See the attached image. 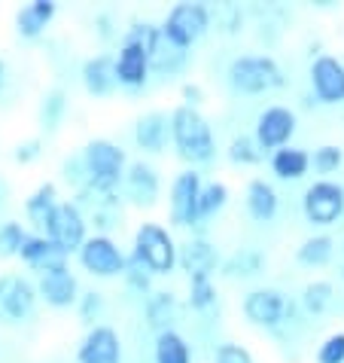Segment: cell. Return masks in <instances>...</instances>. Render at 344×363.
I'll return each instance as SVG.
<instances>
[{
    "mask_svg": "<svg viewBox=\"0 0 344 363\" xmlns=\"http://www.w3.org/2000/svg\"><path fill=\"white\" fill-rule=\"evenodd\" d=\"M241 311L244 318L250 320L253 327H262V330H277L280 324L289 320V311H292V302L280 294L277 287H253L250 294L241 302Z\"/></svg>",
    "mask_w": 344,
    "mask_h": 363,
    "instance_id": "obj_7",
    "label": "cell"
},
{
    "mask_svg": "<svg viewBox=\"0 0 344 363\" xmlns=\"http://www.w3.org/2000/svg\"><path fill=\"white\" fill-rule=\"evenodd\" d=\"M341 278H344V269H341Z\"/></svg>",
    "mask_w": 344,
    "mask_h": 363,
    "instance_id": "obj_46",
    "label": "cell"
},
{
    "mask_svg": "<svg viewBox=\"0 0 344 363\" xmlns=\"http://www.w3.org/2000/svg\"><path fill=\"white\" fill-rule=\"evenodd\" d=\"M226 205H229V186L222 184V180H210V184H205L201 193H198V223L219 214Z\"/></svg>",
    "mask_w": 344,
    "mask_h": 363,
    "instance_id": "obj_31",
    "label": "cell"
},
{
    "mask_svg": "<svg viewBox=\"0 0 344 363\" xmlns=\"http://www.w3.org/2000/svg\"><path fill=\"white\" fill-rule=\"evenodd\" d=\"M217 306V287H214V278H205V275H195L189 278V308L192 311H207Z\"/></svg>",
    "mask_w": 344,
    "mask_h": 363,
    "instance_id": "obj_34",
    "label": "cell"
},
{
    "mask_svg": "<svg viewBox=\"0 0 344 363\" xmlns=\"http://www.w3.org/2000/svg\"><path fill=\"white\" fill-rule=\"evenodd\" d=\"M226 156H229V162H231V165L247 168V165H259L265 153L259 150V144L253 140V135H238V138H231V144H229V150H226Z\"/></svg>",
    "mask_w": 344,
    "mask_h": 363,
    "instance_id": "obj_33",
    "label": "cell"
},
{
    "mask_svg": "<svg viewBox=\"0 0 344 363\" xmlns=\"http://www.w3.org/2000/svg\"><path fill=\"white\" fill-rule=\"evenodd\" d=\"M226 79H229V89L238 95H265L287 86V74L277 65V58L259 55V52L231 58L226 67Z\"/></svg>",
    "mask_w": 344,
    "mask_h": 363,
    "instance_id": "obj_3",
    "label": "cell"
},
{
    "mask_svg": "<svg viewBox=\"0 0 344 363\" xmlns=\"http://www.w3.org/2000/svg\"><path fill=\"white\" fill-rule=\"evenodd\" d=\"M205 186V180L195 168H186L180 171L171 184V193H168V217L171 223L180 226V229H189L198 223V193Z\"/></svg>",
    "mask_w": 344,
    "mask_h": 363,
    "instance_id": "obj_10",
    "label": "cell"
},
{
    "mask_svg": "<svg viewBox=\"0 0 344 363\" xmlns=\"http://www.w3.org/2000/svg\"><path fill=\"white\" fill-rule=\"evenodd\" d=\"M64 113H67L64 89H49V92L43 95V104H40V125H43L46 132H55V128L62 125Z\"/></svg>",
    "mask_w": 344,
    "mask_h": 363,
    "instance_id": "obj_32",
    "label": "cell"
},
{
    "mask_svg": "<svg viewBox=\"0 0 344 363\" xmlns=\"http://www.w3.org/2000/svg\"><path fill=\"white\" fill-rule=\"evenodd\" d=\"M262 269H265V254L256 247H241L219 263V272L226 278H256L262 275Z\"/></svg>",
    "mask_w": 344,
    "mask_h": 363,
    "instance_id": "obj_28",
    "label": "cell"
},
{
    "mask_svg": "<svg viewBox=\"0 0 344 363\" xmlns=\"http://www.w3.org/2000/svg\"><path fill=\"white\" fill-rule=\"evenodd\" d=\"M131 257H134L149 275H171V272L177 269V241L168 226L147 220V223H140L134 232Z\"/></svg>",
    "mask_w": 344,
    "mask_h": 363,
    "instance_id": "obj_4",
    "label": "cell"
},
{
    "mask_svg": "<svg viewBox=\"0 0 344 363\" xmlns=\"http://www.w3.org/2000/svg\"><path fill=\"white\" fill-rule=\"evenodd\" d=\"M46 238L52 241L62 254H67V257L76 254V250L83 247V241L88 238L86 214L74 205V201H58L55 217H52V223H49V229H46Z\"/></svg>",
    "mask_w": 344,
    "mask_h": 363,
    "instance_id": "obj_11",
    "label": "cell"
},
{
    "mask_svg": "<svg viewBox=\"0 0 344 363\" xmlns=\"http://www.w3.org/2000/svg\"><path fill=\"white\" fill-rule=\"evenodd\" d=\"M317 363H344V333H332L317 348Z\"/></svg>",
    "mask_w": 344,
    "mask_h": 363,
    "instance_id": "obj_41",
    "label": "cell"
},
{
    "mask_svg": "<svg viewBox=\"0 0 344 363\" xmlns=\"http://www.w3.org/2000/svg\"><path fill=\"white\" fill-rule=\"evenodd\" d=\"M302 214L311 226H332L344 217V186L336 180H314L302 196Z\"/></svg>",
    "mask_w": 344,
    "mask_h": 363,
    "instance_id": "obj_6",
    "label": "cell"
},
{
    "mask_svg": "<svg viewBox=\"0 0 344 363\" xmlns=\"http://www.w3.org/2000/svg\"><path fill=\"white\" fill-rule=\"evenodd\" d=\"M25 226L16 223V220H9V223L0 226V259H13L18 257V247H22L25 241Z\"/></svg>",
    "mask_w": 344,
    "mask_h": 363,
    "instance_id": "obj_38",
    "label": "cell"
},
{
    "mask_svg": "<svg viewBox=\"0 0 344 363\" xmlns=\"http://www.w3.org/2000/svg\"><path fill=\"white\" fill-rule=\"evenodd\" d=\"M37 299H43L46 306H52V308L76 306V299H79V281H76V275L67 266L40 275V281H37Z\"/></svg>",
    "mask_w": 344,
    "mask_h": 363,
    "instance_id": "obj_16",
    "label": "cell"
},
{
    "mask_svg": "<svg viewBox=\"0 0 344 363\" xmlns=\"http://www.w3.org/2000/svg\"><path fill=\"white\" fill-rule=\"evenodd\" d=\"M214 363H256L250 354V348H244L241 342H219L214 351Z\"/></svg>",
    "mask_w": 344,
    "mask_h": 363,
    "instance_id": "obj_40",
    "label": "cell"
},
{
    "mask_svg": "<svg viewBox=\"0 0 344 363\" xmlns=\"http://www.w3.org/2000/svg\"><path fill=\"white\" fill-rule=\"evenodd\" d=\"M311 92L320 104H344V62L336 55H317L308 67Z\"/></svg>",
    "mask_w": 344,
    "mask_h": 363,
    "instance_id": "obj_13",
    "label": "cell"
},
{
    "mask_svg": "<svg viewBox=\"0 0 344 363\" xmlns=\"http://www.w3.org/2000/svg\"><path fill=\"white\" fill-rule=\"evenodd\" d=\"M18 257H22V263H28L34 272H40V275L67 266V254H62V250H58L46 235H37V232L34 235L31 232L25 235L22 247H18Z\"/></svg>",
    "mask_w": 344,
    "mask_h": 363,
    "instance_id": "obj_19",
    "label": "cell"
},
{
    "mask_svg": "<svg viewBox=\"0 0 344 363\" xmlns=\"http://www.w3.org/2000/svg\"><path fill=\"white\" fill-rule=\"evenodd\" d=\"M122 278L128 281V287H131V290H137V294H149V290H153V275H149V272L140 266L134 257H128V259H125Z\"/></svg>",
    "mask_w": 344,
    "mask_h": 363,
    "instance_id": "obj_39",
    "label": "cell"
},
{
    "mask_svg": "<svg viewBox=\"0 0 344 363\" xmlns=\"http://www.w3.org/2000/svg\"><path fill=\"white\" fill-rule=\"evenodd\" d=\"M55 208H58V186L55 184H40L31 196L25 199V217L28 223L37 229V235H46L49 223L55 217Z\"/></svg>",
    "mask_w": 344,
    "mask_h": 363,
    "instance_id": "obj_22",
    "label": "cell"
},
{
    "mask_svg": "<svg viewBox=\"0 0 344 363\" xmlns=\"http://www.w3.org/2000/svg\"><path fill=\"white\" fill-rule=\"evenodd\" d=\"M122 186H125V196L134 201V205H156L159 193H161V180H159V171L149 165V162H131L125 168V177H122Z\"/></svg>",
    "mask_w": 344,
    "mask_h": 363,
    "instance_id": "obj_18",
    "label": "cell"
},
{
    "mask_svg": "<svg viewBox=\"0 0 344 363\" xmlns=\"http://www.w3.org/2000/svg\"><path fill=\"white\" fill-rule=\"evenodd\" d=\"M344 165V150L338 144H323L314 150L311 156V168L317 171V174H332V171H338Z\"/></svg>",
    "mask_w": 344,
    "mask_h": 363,
    "instance_id": "obj_37",
    "label": "cell"
},
{
    "mask_svg": "<svg viewBox=\"0 0 344 363\" xmlns=\"http://www.w3.org/2000/svg\"><path fill=\"white\" fill-rule=\"evenodd\" d=\"M180 95H183V104H186V107H195V110H198V104L205 101V89H201L198 83H183Z\"/></svg>",
    "mask_w": 344,
    "mask_h": 363,
    "instance_id": "obj_44",
    "label": "cell"
},
{
    "mask_svg": "<svg viewBox=\"0 0 344 363\" xmlns=\"http://www.w3.org/2000/svg\"><path fill=\"white\" fill-rule=\"evenodd\" d=\"M210 18H214V13H210L207 4H189V0H183V4H174L168 9L165 22L159 25V34L168 46L186 52L189 46H195L207 34Z\"/></svg>",
    "mask_w": 344,
    "mask_h": 363,
    "instance_id": "obj_5",
    "label": "cell"
},
{
    "mask_svg": "<svg viewBox=\"0 0 344 363\" xmlns=\"http://www.w3.org/2000/svg\"><path fill=\"white\" fill-rule=\"evenodd\" d=\"M244 205H247V214L256 220V223H271L280 211V196L277 189L262 177H253L247 184V193H244Z\"/></svg>",
    "mask_w": 344,
    "mask_h": 363,
    "instance_id": "obj_21",
    "label": "cell"
},
{
    "mask_svg": "<svg viewBox=\"0 0 344 363\" xmlns=\"http://www.w3.org/2000/svg\"><path fill=\"white\" fill-rule=\"evenodd\" d=\"M168 123H171V144H174L177 156L183 162H189L192 168L214 162L217 138H214V128H210V119L201 110L180 104L168 113Z\"/></svg>",
    "mask_w": 344,
    "mask_h": 363,
    "instance_id": "obj_1",
    "label": "cell"
},
{
    "mask_svg": "<svg viewBox=\"0 0 344 363\" xmlns=\"http://www.w3.org/2000/svg\"><path fill=\"white\" fill-rule=\"evenodd\" d=\"M332 257H336V238L326 235V232H317V235L305 238V241H302V245L296 247L299 266H308V269L326 266Z\"/></svg>",
    "mask_w": 344,
    "mask_h": 363,
    "instance_id": "obj_29",
    "label": "cell"
},
{
    "mask_svg": "<svg viewBox=\"0 0 344 363\" xmlns=\"http://www.w3.org/2000/svg\"><path fill=\"white\" fill-rule=\"evenodd\" d=\"M219 263H222L219 250L210 245L207 238H189L183 245H177V266L183 269L189 278H195V275L214 278Z\"/></svg>",
    "mask_w": 344,
    "mask_h": 363,
    "instance_id": "obj_15",
    "label": "cell"
},
{
    "mask_svg": "<svg viewBox=\"0 0 344 363\" xmlns=\"http://www.w3.org/2000/svg\"><path fill=\"white\" fill-rule=\"evenodd\" d=\"M101 308H104V299H101V294H95V290H88V294H79L76 311H79V318H83L86 324H92V320L101 315Z\"/></svg>",
    "mask_w": 344,
    "mask_h": 363,
    "instance_id": "obj_42",
    "label": "cell"
},
{
    "mask_svg": "<svg viewBox=\"0 0 344 363\" xmlns=\"http://www.w3.org/2000/svg\"><path fill=\"white\" fill-rule=\"evenodd\" d=\"M58 4L55 0H31L16 13V31L25 40H37L49 28V22L55 18Z\"/></svg>",
    "mask_w": 344,
    "mask_h": 363,
    "instance_id": "obj_23",
    "label": "cell"
},
{
    "mask_svg": "<svg viewBox=\"0 0 344 363\" xmlns=\"http://www.w3.org/2000/svg\"><path fill=\"white\" fill-rule=\"evenodd\" d=\"M299 128V116L296 110L283 107V104H271L256 116V125H253V140L259 144L262 153H275L280 147H289L292 135Z\"/></svg>",
    "mask_w": 344,
    "mask_h": 363,
    "instance_id": "obj_9",
    "label": "cell"
},
{
    "mask_svg": "<svg viewBox=\"0 0 344 363\" xmlns=\"http://www.w3.org/2000/svg\"><path fill=\"white\" fill-rule=\"evenodd\" d=\"M153 360L156 363H192V345L186 342L183 333L161 330V333H156Z\"/></svg>",
    "mask_w": 344,
    "mask_h": 363,
    "instance_id": "obj_27",
    "label": "cell"
},
{
    "mask_svg": "<svg viewBox=\"0 0 344 363\" xmlns=\"http://www.w3.org/2000/svg\"><path fill=\"white\" fill-rule=\"evenodd\" d=\"M76 363H122V339L107 324H95L76 348Z\"/></svg>",
    "mask_w": 344,
    "mask_h": 363,
    "instance_id": "obj_14",
    "label": "cell"
},
{
    "mask_svg": "<svg viewBox=\"0 0 344 363\" xmlns=\"http://www.w3.org/2000/svg\"><path fill=\"white\" fill-rule=\"evenodd\" d=\"M113 74H116V86L125 89H144L149 79V55L134 43H122L119 52L113 55Z\"/></svg>",
    "mask_w": 344,
    "mask_h": 363,
    "instance_id": "obj_17",
    "label": "cell"
},
{
    "mask_svg": "<svg viewBox=\"0 0 344 363\" xmlns=\"http://www.w3.org/2000/svg\"><path fill=\"white\" fill-rule=\"evenodd\" d=\"M79 162H83V171H86V180L79 186H88V189H95V193L116 196V189L122 186L125 168H128V156H125L122 147L113 144L110 138H92L83 147Z\"/></svg>",
    "mask_w": 344,
    "mask_h": 363,
    "instance_id": "obj_2",
    "label": "cell"
},
{
    "mask_svg": "<svg viewBox=\"0 0 344 363\" xmlns=\"http://www.w3.org/2000/svg\"><path fill=\"white\" fill-rule=\"evenodd\" d=\"M37 306V287L25 275L6 272L0 275V320L6 324H22L25 318H31Z\"/></svg>",
    "mask_w": 344,
    "mask_h": 363,
    "instance_id": "obj_12",
    "label": "cell"
},
{
    "mask_svg": "<svg viewBox=\"0 0 344 363\" xmlns=\"http://www.w3.org/2000/svg\"><path fill=\"white\" fill-rule=\"evenodd\" d=\"M271 171L280 180H302L311 171V153L302 147H280L271 153Z\"/></svg>",
    "mask_w": 344,
    "mask_h": 363,
    "instance_id": "obj_25",
    "label": "cell"
},
{
    "mask_svg": "<svg viewBox=\"0 0 344 363\" xmlns=\"http://www.w3.org/2000/svg\"><path fill=\"white\" fill-rule=\"evenodd\" d=\"M40 153H43V140H40V138H28V140H22V144H16L13 159L18 165H31V162H37V159H40Z\"/></svg>",
    "mask_w": 344,
    "mask_h": 363,
    "instance_id": "obj_43",
    "label": "cell"
},
{
    "mask_svg": "<svg viewBox=\"0 0 344 363\" xmlns=\"http://www.w3.org/2000/svg\"><path fill=\"white\" fill-rule=\"evenodd\" d=\"M171 140V123L165 110H147L134 123V144L144 153H161Z\"/></svg>",
    "mask_w": 344,
    "mask_h": 363,
    "instance_id": "obj_20",
    "label": "cell"
},
{
    "mask_svg": "<svg viewBox=\"0 0 344 363\" xmlns=\"http://www.w3.org/2000/svg\"><path fill=\"white\" fill-rule=\"evenodd\" d=\"M159 25L153 22H131V28H125V37H122V43H134L140 46L147 55H153L156 52V46H159Z\"/></svg>",
    "mask_w": 344,
    "mask_h": 363,
    "instance_id": "obj_36",
    "label": "cell"
},
{
    "mask_svg": "<svg viewBox=\"0 0 344 363\" xmlns=\"http://www.w3.org/2000/svg\"><path fill=\"white\" fill-rule=\"evenodd\" d=\"M183 65H186V52L168 46L165 40H159L156 52L149 55V70H159V74H174V70H180Z\"/></svg>",
    "mask_w": 344,
    "mask_h": 363,
    "instance_id": "obj_35",
    "label": "cell"
},
{
    "mask_svg": "<svg viewBox=\"0 0 344 363\" xmlns=\"http://www.w3.org/2000/svg\"><path fill=\"white\" fill-rule=\"evenodd\" d=\"M144 318L156 333L174 330L171 327L177 320V299H174V294H168V290H156V294H149L147 302H144Z\"/></svg>",
    "mask_w": 344,
    "mask_h": 363,
    "instance_id": "obj_26",
    "label": "cell"
},
{
    "mask_svg": "<svg viewBox=\"0 0 344 363\" xmlns=\"http://www.w3.org/2000/svg\"><path fill=\"white\" fill-rule=\"evenodd\" d=\"M6 79H9V70H6V62L0 58V92L6 89Z\"/></svg>",
    "mask_w": 344,
    "mask_h": 363,
    "instance_id": "obj_45",
    "label": "cell"
},
{
    "mask_svg": "<svg viewBox=\"0 0 344 363\" xmlns=\"http://www.w3.org/2000/svg\"><path fill=\"white\" fill-rule=\"evenodd\" d=\"M79 77H83V86L88 95L95 98H104L116 89V74H113V55H95L88 58L79 70Z\"/></svg>",
    "mask_w": 344,
    "mask_h": 363,
    "instance_id": "obj_24",
    "label": "cell"
},
{
    "mask_svg": "<svg viewBox=\"0 0 344 363\" xmlns=\"http://www.w3.org/2000/svg\"><path fill=\"white\" fill-rule=\"evenodd\" d=\"M299 302L311 318H320V315H326L329 306L336 302V287H332V281H311V284H305V290H302Z\"/></svg>",
    "mask_w": 344,
    "mask_h": 363,
    "instance_id": "obj_30",
    "label": "cell"
},
{
    "mask_svg": "<svg viewBox=\"0 0 344 363\" xmlns=\"http://www.w3.org/2000/svg\"><path fill=\"white\" fill-rule=\"evenodd\" d=\"M79 257V266H83L88 275L95 278H116L125 272V254L122 247L116 245L113 238L107 235V232H98V235H88L83 241V247L76 250Z\"/></svg>",
    "mask_w": 344,
    "mask_h": 363,
    "instance_id": "obj_8",
    "label": "cell"
}]
</instances>
